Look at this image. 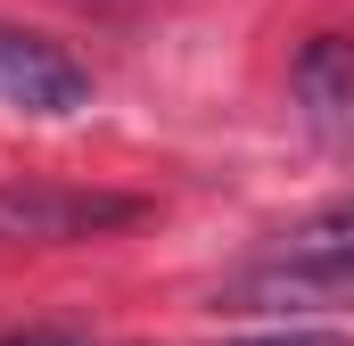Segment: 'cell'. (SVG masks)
I'll use <instances>...</instances> for the list:
<instances>
[{
  "label": "cell",
  "instance_id": "7a4b0ae2",
  "mask_svg": "<svg viewBox=\"0 0 354 346\" xmlns=\"http://www.w3.org/2000/svg\"><path fill=\"white\" fill-rule=\"evenodd\" d=\"M231 305L248 313H330L354 305V248H280L231 280Z\"/></svg>",
  "mask_w": 354,
  "mask_h": 346
},
{
  "label": "cell",
  "instance_id": "277c9868",
  "mask_svg": "<svg viewBox=\"0 0 354 346\" xmlns=\"http://www.w3.org/2000/svg\"><path fill=\"white\" fill-rule=\"evenodd\" d=\"M297 116L313 124V140H330V149H346L354 140V42L346 33H313L305 50H297Z\"/></svg>",
  "mask_w": 354,
  "mask_h": 346
},
{
  "label": "cell",
  "instance_id": "52a82bcc",
  "mask_svg": "<svg viewBox=\"0 0 354 346\" xmlns=\"http://www.w3.org/2000/svg\"><path fill=\"white\" fill-rule=\"evenodd\" d=\"M0 346H91V338H58V330H33V338H0Z\"/></svg>",
  "mask_w": 354,
  "mask_h": 346
},
{
  "label": "cell",
  "instance_id": "8992f818",
  "mask_svg": "<svg viewBox=\"0 0 354 346\" xmlns=\"http://www.w3.org/2000/svg\"><path fill=\"white\" fill-rule=\"evenodd\" d=\"M239 346H346L338 330H272V338H239Z\"/></svg>",
  "mask_w": 354,
  "mask_h": 346
},
{
  "label": "cell",
  "instance_id": "5b68a950",
  "mask_svg": "<svg viewBox=\"0 0 354 346\" xmlns=\"http://www.w3.org/2000/svg\"><path fill=\"white\" fill-rule=\"evenodd\" d=\"M288 248H354V198H338V206H322Z\"/></svg>",
  "mask_w": 354,
  "mask_h": 346
},
{
  "label": "cell",
  "instance_id": "6da1fadb",
  "mask_svg": "<svg viewBox=\"0 0 354 346\" xmlns=\"http://www.w3.org/2000/svg\"><path fill=\"white\" fill-rule=\"evenodd\" d=\"M149 206L124 190H66V181H0V248H75L99 231L140 223Z\"/></svg>",
  "mask_w": 354,
  "mask_h": 346
},
{
  "label": "cell",
  "instance_id": "3957f363",
  "mask_svg": "<svg viewBox=\"0 0 354 346\" xmlns=\"http://www.w3.org/2000/svg\"><path fill=\"white\" fill-rule=\"evenodd\" d=\"M0 107H25V116H75L91 107V75L41 33L25 25H0Z\"/></svg>",
  "mask_w": 354,
  "mask_h": 346
}]
</instances>
